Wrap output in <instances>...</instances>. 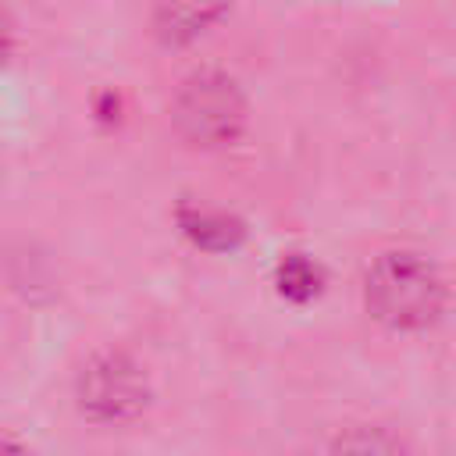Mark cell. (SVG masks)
I'll use <instances>...</instances> for the list:
<instances>
[{
    "mask_svg": "<svg viewBox=\"0 0 456 456\" xmlns=\"http://www.w3.org/2000/svg\"><path fill=\"white\" fill-rule=\"evenodd\" d=\"M367 306L388 328H424L442 310V281L428 260L385 253L367 274Z\"/></svg>",
    "mask_w": 456,
    "mask_h": 456,
    "instance_id": "obj_1",
    "label": "cell"
},
{
    "mask_svg": "<svg viewBox=\"0 0 456 456\" xmlns=\"http://www.w3.org/2000/svg\"><path fill=\"white\" fill-rule=\"evenodd\" d=\"M175 128L192 146H224L246 125V100L239 86L221 71L192 75L171 107Z\"/></svg>",
    "mask_w": 456,
    "mask_h": 456,
    "instance_id": "obj_2",
    "label": "cell"
},
{
    "mask_svg": "<svg viewBox=\"0 0 456 456\" xmlns=\"http://www.w3.org/2000/svg\"><path fill=\"white\" fill-rule=\"evenodd\" d=\"M78 406L100 424L128 420L146 406V378L128 356L103 353L78 374Z\"/></svg>",
    "mask_w": 456,
    "mask_h": 456,
    "instance_id": "obj_3",
    "label": "cell"
},
{
    "mask_svg": "<svg viewBox=\"0 0 456 456\" xmlns=\"http://www.w3.org/2000/svg\"><path fill=\"white\" fill-rule=\"evenodd\" d=\"M224 7L228 0H157L153 28L164 43L178 46L207 32V25H214L224 14Z\"/></svg>",
    "mask_w": 456,
    "mask_h": 456,
    "instance_id": "obj_4",
    "label": "cell"
},
{
    "mask_svg": "<svg viewBox=\"0 0 456 456\" xmlns=\"http://www.w3.org/2000/svg\"><path fill=\"white\" fill-rule=\"evenodd\" d=\"M182 228L189 232L192 242L207 246V249H232L242 239V224L224 217V214H207V210H185L182 214Z\"/></svg>",
    "mask_w": 456,
    "mask_h": 456,
    "instance_id": "obj_5",
    "label": "cell"
},
{
    "mask_svg": "<svg viewBox=\"0 0 456 456\" xmlns=\"http://www.w3.org/2000/svg\"><path fill=\"white\" fill-rule=\"evenodd\" d=\"M278 289H281V296L303 303V299L317 296V289H321V271H317L306 256H289V260L278 267Z\"/></svg>",
    "mask_w": 456,
    "mask_h": 456,
    "instance_id": "obj_6",
    "label": "cell"
},
{
    "mask_svg": "<svg viewBox=\"0 0 456 456\" xmlns=\"http://www.w3.org/2000/svg\"><path fill=\"white\" fill-rule=\"evenodd\" d=\"M7 50H11V25H7V14L0 11V61L7 57Z\"/></svg>",
    "mask_w": 456,
    "mask_h": 456,
    "instance_id": "obj_7",
    "label": "cell"
}]
</instances>
